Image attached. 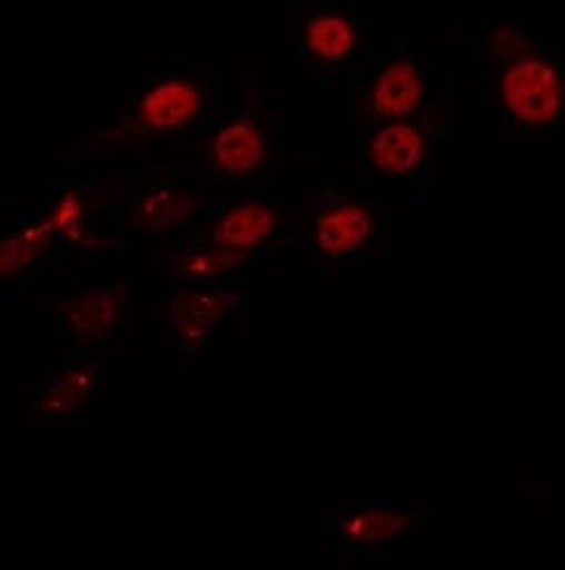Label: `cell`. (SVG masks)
Instances as JSON below:
<instances>
[{"label": "cell", "mask_w": 565, "mask_h": 570, "mask_svg": "<svg viewBox=\"0 0 565 570\" xmlns=\"http://www.w3.org/2000/svg\"><path fill=\"white\" fill-rule=\"evenodd\" d=\"M504 100L519 120L543 125L561 109V81L547 62L524 58L506 72Z\"/></svg>", "instance_id": "cell-1"}, {"label": "cell", "mask_w": 565, "mask_h": 570, "mask_svg": "<svg viewBox=\"0 0 565 570\" xmlns=\"http://www.w3.org/2000/svg\"><path fill=\"white\" fill-rule=\"evenodd\" d=\"M201 105V95L185 81H165L155 86L141 105L143 118L152 128H178L190 122Z\"/></svg>", "instance_id": "cell-2"}, {"label": "cell", "mask_w": 565, "mask_h": 570, "mask_svg": "<svg viewBox=\"0 0 565 570\" xmlns=\"http://www.w3.org/2000/svg\"><path fill=\"white\" fill-rule=\"evenodd\" d=\"M374 165L386 174H406L420 167L425 146L420 135L404 122H395L376 135L371 144Z\"/></svg>", "instance_id": "cell-3"}, {"label": "cell", "mask_w": 565, "mask_h": 570, "mask_svg": "<svg viewBox=\"0 0 565 570\" xmlns=\"http://www.w3.org/2000/svg\"><path fill=\"white\" fill-rule=\"evenodd\" d=\"M423 95V79L412 62L399 60L386 68L374 88V107L384 116H404L416 109Z\"/></svg>", "instance_id": "cell-4"}, {"label": "cell", "mask_w": 565, "mask_h": 570, "mask_svg": "<svg viewBox=\"0 0 565 570\" xmlns=\"http://www.w3.org/2000/svg\"><path fill=\"white\" fill-rule=\"evenodd\" d=\"M369 232L371 215L356 204H347L326 213L319 219L317 240L319 247L328 252V255H344V252L360 247Z\"/></svg>", "instance_id": "cell-5"}, {"label": "cell", "mask_w": 565, "mask_h": 570, "mask_svg": "<svg viewBox=\"0 0 565 570\" xmlns=\"http://www.w3.org/2000/svg\"><path fill=\"white\" fill-rule=\"evenodd\" d=\"M215 160L231 174H249L264 163V139L247 122H231L212 144Z\"/></svg>", "instance_id": "cell-6"}, {"label": "cell", "mask_w": 565, "mask_h": 570, "mask_svg": "<svg viewBox=\"0 0 565 570\" xmlns=\"http://www.w3.org/2000/svg\"><path fill=\"white\" fill-rule=\"evenodd\" d=\"M275 225V217L266 206L259 204H247L236 210H231L217 227V240L234 247L245 249L261 243Z\"/></svg>", "instance_id": "cell-7"}, {"label": "cell", "mask_w": 565, "mask_h": 570, "mask_svg": "<svg viewBox=\"0 0 565 570\" xmlns=\"http://www.w3.org/2000/svg\"><path fill=\"white\" fill-rule=\"evenodd\" d=\"M307 45L324 60H339L354 49V28L337 14H324L307 26Z\"/></svg>", "instance_id": "cell-8"}, {"label": "cell", "mask_w": 565, "mask_h": 570, "mask_svg": "<svg viewBox=\"0 0 565 570\" xmlns=\"http://www.w3.org/2000/svg\"><path fill=\"white\" fill-rule=\"evenodd\" d=\"M406 518L397 515L393 511H371L356 515L344 524V533L351 541H363V543H374V541H384V538H390L404 527Z\"/></svg>", "instance_id": "cell-9"}, {"label": "cell", "mask_w": 565, "mask_h": 570, "mask_svg": "<svg viewBox=\"0 0 565 570\" xmlns=\"http://www.w3.org/2000/svg\"><path fill=\"white\" fill-rule=\"evenodd\" d=\"M222 309L225 305L212 296H190L180 303L176 316L182 322L187 335H201V331H206L208 324L222 314Z\"/></svg>", "instance_id": "cell-10"}]
</instances>
